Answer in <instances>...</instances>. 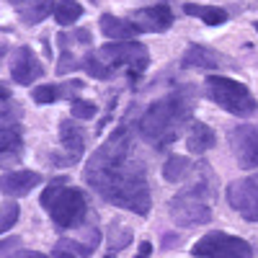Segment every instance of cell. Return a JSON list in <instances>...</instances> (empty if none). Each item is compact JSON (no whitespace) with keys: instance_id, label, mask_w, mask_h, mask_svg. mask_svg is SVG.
I'll use <instances>...</instances> for the list:
<instances>
[{"instance_id":"cell-13","label":"cell","mask_w":258,"mask_h":258,"mask_svg":"<svg viewBox=\"0 0 258 258\" xmlns=\"http://www.w3.org/2000/svg\"><path fill=\"white\" fill-rule=\"evenodd\" d=\"M227 59L214 52L209 47H202V44H191L183 54V68H199V70H220L225 68Z\"/></svg>"},{"instance_id":"cell-24","label":"cell","mask_w":258,"mask_h":258,"mask_svg":"<svg viewBox=\"0 0 258 258\" xmlns=\"http://www.w3.org/2000/svg\"><path fill=\"white\" fill-rule=\"evenodd\" d=\"M70 111H73V116H75V119H83V121H85V119H93V116L98 114V106H96V103H91V101L75 98Z\"/></svg>"},{"instance_id":"cell-25","label":"cell","mask_w":258,"mask_h":258,"mask_svg":"<svg viewBox=\"0 0 258 258\" xmlns=\"http://www.w3.org/2000/svg\"><path fill=\"white\" fill-rule=\"evenodd\" d=\"M18 220V207L16 202H6L3 204V217H0V232H8Z\"/></svg>"},{"instance_id":"cell-9","label":"cell","mask_w":258,"mask_h":258,"mask_svg":"<svg viewBox=\"0 0 258 258\" xmlns=\"http://www.w3.org/2000/svg\"><path fill=\"white\" fill-rule=\"evenodd\" d=\"M232 153L238 158L240 168L250 170L258 168V126L253 124H240L232 132Z\"/></svg>"},{"instance_id":"cell-1","label":"cell","mask_w":258,"mask_h":258,"mask_svg":"<svg viewBox=\"0 0 258 258\" xmlns=\"http://www.w3.org/2000/svg\"><path fill=\"white\" fill-rule=\"evenodd\" d=\"M85 181L111 204L124 207L140 217L150 214V188L145 170L137 160H126L124 165L111 170H85Z\"/></svg>"},{"instance_id":"cell-8","label":"cell","mask_w":258,"mask_h":258,"mask_svg":"<svg viewBox=\"0 0 258 258\" xmlns=\"http://www.w3.org/2000/svg\"><path fill=\"white\" fill-rule=\"evenodd\" d=\"M230 207L248 222H258V183L255 178H238L227 186Z\"/></svg>"},{"instance_id":"cell-11","label":"cell","mask_w":258,"mask_h":258,"mask_svg":"<svg viewBox=\"0 0 258 258\" xmlns=\"http://www.w3.org/2000/svg\"><path fill=\"white\" fill-rule=\"evenodd\" d=\"M129 21H132L140 31H165L170 24H173V13H170L168 6L158 3V6L135 11Z\"/></svg>"},{"instance_id":"cell-18","label":"cell","mask_w":258,"mask_h":258,"mask_svg":"<svg viewBox=\"0 0 258 258\" xmlns=\"http://www.w3.org/2000/svg\"><path fill=\"white\" fill-rule=\"evenodd\" d=\"M54 8H57L54 0H26V3L21 6V18H24V24L34 26L39 21H44Z\"/></svg>"},{"instance_id":"cell-26","label":"cell","mask_w":258,"mask_h":258,"mask_svg":"<svg viewBox=\"0 0 258 258\" xmlns=\"http://www.w3.org/2000/svg\"><path fill=\"white\" fill-rule=\"evenodd\" d=\"M11 258H47L44 253H36V250H18V253H13Z\"/></svg>"},{"instance_id":"cell-17","label":"cell","mask_w":258,"mask_h":258,"mask_svg":"<svg viewBox=\"0 0 258 258\" xmlns=\"http://www.w3.org/2000/svg\"><path fill=\"white\" fill-rule=\"evenodd\" d=\"M183 11L188 16H197L199 21H204L207 26H220L227 21V11L225 8H217V6H199V3H186Z\"/></svg>"},{"instance_id":"cell-19","label":"cell","mask_w":258,"mask_h":258,"mask_svg":"<svg viewBox=\"0 0 258 258\" xmlns=\"http://www.w3.org/2000/svg\"><path fill=\"white\" fill-rule=\"evenodd\" d=\"M80 16H83V6L78 0H57L54 18H57L59 26H73Z\"/></svg>"},{"instance_id":"cell-12","label":"cell","mask_w":258,"mask_h":258,"mask_svg":"<svg viewBox=\"0 0 258 258\" xmlns=\"http://www.w3.org/2000/svg\"><path fill=\"white\" fill-rule=\"evenodd\" d=\"M39 183H41V176L34 173V170H11L0 181V188H3L6 197H26Z\"/></svg>"},{"instance_id":"cell-28","label":"cell","mask_w":258,"mask_h":258,"mask_svg":"<svg viewBox=\"0 0 258 258\" xmlns=\"http://www.w3.org/2000/svg\"><path fill=\"white\" fill-rule=\"evenodd\" d=\"M54 258H75V255H73V253H68V250H62V248H59V250L54 253Z\"/></svg>"},{"instance_id":"cell-27","label":"cell","mask_w":258,"mask_h":258,"mask_svg":"<svg viewBox=\"0 0 258 258\" xmlns=\"http://www.w3.org/2000/svg\"><path fill=\"white\" fill-rule=\"evenodd\" d=\"M150 253H153V245H150V243L145 240V243L140 245V250H137V255H135V258H150Z\"/></svg>"},{"instance_id":"cell-10","label":"cell","mask_w":258,"mask_h":258,"mask_svg":"<svg viewBox=\"0 0 258 258\" xmlns=\"http://www.w3.org/2000/svg\"><path fill=\"white\" fill-rule=\"evenodd\" d=\"M41 73H44V68H41L39 57L29 49V47H21L16 49L13 54V62H11V78L21 85H29L34 80L41 78Z\"/></svg>"},{"instance_id":"cell-3","label":"cell","mask_w":258,"mask_h":258,"mask_svg":"<svg viewBox=\"0 0 258 258\" xmlns=\"http://www.w3.org/2000/svg\"><path fill=\"white\" fill-rule=\"evenodd\" d=\"M209 173V168L199 163L197 168V183L178 191L168 204L170 220L178 227H191V225H207L212 220V194L214 186L204 183V176Z\"/></svg>"},{"instance_id":"cell-22","label":"cell","mask_w":258,"mask_h":258,"mask_svg":"<svg viewBox=\"0 0 258 258\" xmlns=\"http://www.w3.org/2000/svg\"><path fill=\"white\" fill-rule=\"evenodd\" d=\"M59 49H73V47H88L91 44V31L78 29L73 34H59Z\"/></svg>"},{"instance_id":"cell-5","label":"cell","mask_w":258,"mask_h":258,"mask_svg":"<svg viewBox=\"0 0 258 258\" xmlns=\"http://www.w3.org/2000/svg\"><path fill=\"white\" fill-rule=\"evenodd\" d=\"M207 91L209 98L235 116H250L255 111V98L240 80L222 78V75H209L207 78Z\"/></svg>"},{"instance_id":"cell-30","label":"cell","mask_w":258,"mask_h":258,"mask_svg":"<svg viewBox=\"0 0 258 258\" xmlns=\"http://www.w3.org/2000/svg\"><path fill=\"white\" fill-rule=\"evenodd\" d=\"M255 31H258V21H255Z\"/></svg>"},{"instance_id":"cell-4","label":"cell","mask_w":258,"mask_h":258,"mask_svg":"<svg viewBox=\"0 0 258 258\" xmlns=\"http://www.w3.org/2000/svg\"><path fill=\"white\" fill-rule=\"evenodd\" d=\"M41 207L49 212L57 230H70L85 217V197L83 191L68 186V178H54L41 191Z\"/></svg>"},{"instance_id":"cell-23","label":"cell","mask_w":258,"mask_h":258,"mask_svg":"<svg viewBox=\"0 0 258 258\" xmlns=\"http://www.w3.org/2000/svg\"><path fill=\"white\" fill-rule=\"evenodd\" d=\"M59 93H62V91L54 88V85H36V88L31 91V98H34L39 106H47V103H54Z\"/></svg>"},{"instance_id":"cell-31","label":"cell","mask_w":258,"mask_h":258,"mask_svg":"<svg viewBox=\"0 0 258 258\" xmlns=\"http://www.w3.org/2000/svg\"><path fill=\"white\" fill-rule=\"evenodd\" d=\"M255 183H258V176H255Z\"/></svg>"},{"instance_id":"cell-14","label":"cell","mask_w":258,"mask_h":258,"mask_svg":"<svg viewBox=\"0 0 258 258\" xmlns=\"http://www.w3.org/2000/svg\"><path fill=\"white\" fill-rule=\"evenodd\" d=\"M98 26H101L103 36L111 39V41H129L132 36L140 34V29L132 24V21L119 18V16H111V13H103V16L98 18Z\"/></svg>"},{"instance_id":"cell-20","label":"cell","mask_w":258,"mask_h":258,"mask_svg":"<svg viewBox=\"0 0 258 258\" xmlns=\"http://www.w3.org/2000/svg\"><path fill=\"white\" fill-rule=\"evenodd\" d=\"M188 170H191V163L183 155H170L165 160V165H163V178L170 181V183H178Z\"/></svg>"},{"instance_id":"cell-6","label":"cell","mask_w":258,"mask_h":258,"mask_svg":"<svg viewBox=\"0 0 258 258\" xmlns=\"http://www.w3.org/2000/svg\"><path fill=\"white\" fill-rule=\"evenodd\" d=\"M96 54L111 75L116 70H126L129 75H140L150 62V54L140 41H114V44L101 47Z\"/></svg>"},{"instance_id":"cell-21","label":"cell","mask_w":258,"mask_h":258,"mask_svg":"<svg viewBox=\"0 0 258 258\" xmlns=\"http://www.w3.org/2000/svg\"><path fill=\"white\" fill-rule=\"evenodd\" d=\"M106 240H109V250L111 253H119V250H124L129 243H132V230H129L126 225L121 227L119 222H114L109 227V232H106Z\"/></svg>"},{"instance_id":"cell-29","label":"cell","mask_w":258,"mask_h":258,"mask_svg":"<svg viewBox=\"0 0 258 258\" xmlns=\"http://www.w3.org/2000/svg\"><path fill=\"white\" fill-rule=\"evenodd\" d=\"M106 258H114V253H109V255H106Z\"/></svg>"},{"instance_id":"cell-15","label":"cell","mask_w":258,"mask_h":258,"mask_svg":"<svg viewBox=\"0 0 258 258\" xmlns=\"http://www.w3.org/2000/svg\"><path fill=\"white\" fill-rule=\"evenodd\" d=\"M214 145H217V135H214L212 126H207L202 121L188 124V132H186V147H188V153L202 155V153H207V150H212Z\"/></svg>"},{"instance_id":"cell-2","label":"cell","mask_w":258,"mask_h":258,"mask_svg":"<svg viewBox=\"0 0 258 258\" xmlns=\"http://www.w3.org/2000/svg\"><path fill=\"white\" fill-rule=\"evenodd\" d=\"M191 116V106L183 96H168L163 101H155L140 119V132L142 137L155 145L165 147L173 142L183 129Z\"/></svg>"},{"instance_id":"cell-7","label":"cell","mask_w":258,"mask_h":258,"mask_svg":"<svg viewBox=\"0 0 258 258\" xmlns=\"http://www.w3.org/2000/svg\"><path fill=\"white\" fill-rule=\"evenodd\" d=\"M191 253L197 258H253L250 243L227 232H207L197 240Z\"/></svg>"},{"instance_id":"cell-16","label":"cell","mask_w":258,"mask_h":258,"mask_svg":"<svg viewBox=\"0 0 258 258\" xmlns=\"http://www.w3.org/2000/svg\"><path fill=\"white\" fill-rule=\"evenodd\" d=\"M59 142H62L64 150H70L73 160H78L83 155V150H85V132H83V126L70 121V119L59 121Z\"/></svg>"}]
</instances>
